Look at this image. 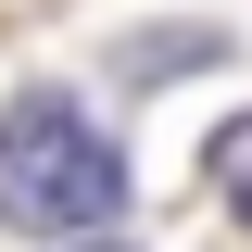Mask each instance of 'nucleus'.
<instances>
[{
  "mask_svg": "<svg viewBox=\"0 0 252 252\" xmlns=\"http://www.w3.org/2000/svg\"><path fill=\"white\" fill-rule=\"evenodd\" d=\"M114 215H126V152L63 89H26L0 114V227L76 240V227H114Z\"/></svg>",
  "mask_w": 252,
  "mask_h": 252,
  "instance_id": "f257e3e1",
  "label": "nucleus"
},
{
  "mask_svg": "<svg viewBox=\"0 0 252 252\" xmlns=\"http://www.w3.org/2000/svg\"><path fill=\"white\" fill-rule=\"evenodd\" d=\"M227 38H202V26H152V38H114V89H177V76H202Z\"/></svg>",
  "mask_w": 252,
  "mask_h": 252,
  "instance_id": "f03ea898",
  "label": "nucleus"
},
{
  "mask_svg": "<svg viewBox=\"0 0 252 252\" xmlns=\"http://www.w3.org/2000/svg\"><path fill=\"white\" fill-rule=\"evenodd\" d=\"M202 177H215V202H227V215L252 227V114H227V126H215V152H202Z\"/></svg>",
  "mask_w": 252,
  "mask_h": 252,
  "instance_id": "7ed1b4c3",
  "label": "nucleus"
},
{
  "mask_svg": "<svg viewBox=\"0 0 252 252\" xmlns=\"http://www.w3.org/2000/svg\"><path fill=\"white\" fill-rule=\"evenodd\" d=\"M76 252H126V240H89V227H76Z\"/></svg>",
  "mask_w": 252,
  "mask_h": 252,
  "instance_id": "20e7f679",
  "label": "nucleus"
}]
</instances>
